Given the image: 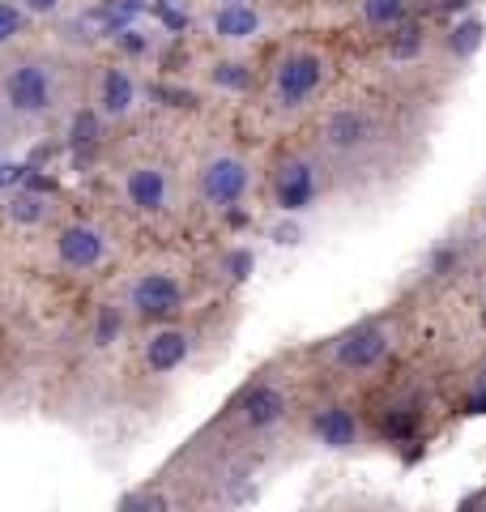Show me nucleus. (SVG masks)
Here are the masks:
<instances>
[{
  "label": "nucleus",
  "instance_id": "1",
  "mask_svg": "<svg viewBox=\"0 0 486 512\" xmlns=\"http://www.w3.org/2000/svg\"><path fill=\"white\" fill-rule=\"evenodd\" d=\"M0 107L13 120H47L60 107V73L52 60L22 56L0 73Z\"/></svg>",
  "mask_w": 486,
  "mask_h": 512
},
{
  "label": "nucleus",
  "instance_id": "2",
  "mask_svg": "<svg viewBox=\"0 0 486 512\" xmlns=\"http://www.w3.org/2000/svg\"><path fill=\"white\" fill-rule=\"evenodd\" d=\"M324 77H329V60L316 47H286L269 69V99L278 111H299L324 90Z\"/></svg>",
  "mask_w": 486,
  "mask_h": 512
},
{
  "label": "nucleus",
  "instance_id": "3",
  "mask_svg": "<svg viewBox=\"0 0 486 512\" xmlns=\"http://www.w3.org/2000/svg\"><path fill=\"white\" fill-rule=\"evenodd\" d=\"M248 188H252V167L243 154L218 150V154H209L197 171V192L209 210H235V205L248 197Z\"/></svg>",
  "mask_w": 486,
  "mask_h": 512
},
{
  "label": "nucleus",
  "instance_id": "4",
  "mask_svg": "<svg viewBox=\"0 0 486 512\" xmlns=\"http://www.w3.org/2000/svg\"><path fill=\"white\" fill-rule=\"evenodd\" d=\"M320 146L337 158H354L376 146V116L363 107H333L320 124Z\"/></svg>",
  "mask_w": 486,
  "mask_h": 512
},
{
  "label": "nucleus",
  "instance_id": "5",
  "mask_svg": "<svg viewBox=\"0 0 486 512\" xmlns=\"http://www.w3.org/2000/svg\"><path fill=\"white\" fill-rule=\"evenodd\" d=\"M128 308L145 320H158V316H171L175 308L184 303V278L175 274V269H145L128 282Z\"/></svg>",
  "mask_w": 486,
  "mask_h": 512
},
{
  "label": "nucleus",
  "instance_id": "6",
  "mask_svg": "<svg viewBox=\"0 0 486 512\" xmlns=\"http://www.w3.org/2000/svg\"><path fill=\"white\" fill-rule=\"evenodd\" d=\"M388 350H393V338H388V329L380 320H363V325L346 329L342 338L333 342V363L342 367V372H371V367H380L388 359Z\"/></svg>",
  "mask_w": 486,
  "mask_h": 512
},
{
  "label": "nucleus",
  "instance_id": "7",
  "mask_svg": "<svg viewBox=\"0 0 486 512\" xmlns=\"http://www.w3.org/2000/svg\"><path fill=\"white\" fill-rule=\"evenodd\" d=\"M111 256V235L99 222H69L56 235V261L73 274H86V269H99Z\"/></svg>",
  "mask_w": 486,
  "mask_h": 512
},
{
  "label": "nucleus",
  "instance_id": "8",
  "mask_svg": "<svg viewBox=\"0 0 486 512\" xmlns=\"http://www.w3.org/2000/svg\"><path fill=\"white\" fill-rule=\"evenodd\" d=\"M120 197L137 214H167L171 210V171L158 163H133L120 175Z\"/></svg>",
  "mask_w": 486,
  "mask_h": 512
},
{
  "label": "nucleus",
  "instance_id": "9",
  "mask_svg": "<svg viewBox=\"0 0 486 512\" xmlns=\"http://www.w3.org/2000/svg\"><path fill=\"white\" fill-rule=\"evenodd\" d=\"M316 192H320V175L307 158H286L278 175H273V201H278L282 214H303L316 201Z\"/></svg>",
  "mask_w": 486,
  "mask_h": 512
},
{
  "label": "nucleus",
  "instance_id": "10",
  "mask_svg": "<svg viewBox=\"0 0 486 512\" xmlns=\"http://www.w3.org/2000/svg\"><path fill=\"white\" fill-rule=\"evenodd\" d=\"M286 393L278 389V384H269V380H256L248 384V389L239 393V402H235V419L248 427V431H269V427H278L286 419Z\"/></svg>",
  "mask_w": 486,
  "mask_h": 512
},
{
  "label": "nucleus",
  "instance_id": "11",
  "mask_svg": "<svg viewBox=\"0 0 486 512\" xmlns=\"http://www.w3.org/2000/svg\"><path fill=\"white\" fill-rule=\"evenodd\" d=\"M141 90H137V77L124 69V64H107L99 73V82H94V107L103 111L107 120H120L128 111L137 107Z\"/></svg>",
  "mask_w": 486,
  "mask_h": 512
},
{
  "label": "nucleus",
  "instance_id": "12",
  "mask_svg": "<svg viewBox=\"0 0 486 512\" xmlns=\"http://www.w3.org/2000/svg\"><path fill=\"white\" fill-rule=\"evenodd\" d=\"M261 26H265V13L248 5V0H231V5H222L214 13V35L222 43H248L261 35Z\"/></svg>",
  "mask_w": 486,
  "mask_h": 512
},
{
  "label": "nucleus",
  "instance_id": "13",
  "mask_svg": "<svg viewBox=\"0 0 486 512\" xmlns=\"http://www.w3.org/2000/svg\"><path fill=\"white\" fill-rule=\"evenodd\" d=\"M188 359V333L184 329H158L150 342H145V367L158 376L175 372Z\"/></svg>",
  "mask_w": 486,
  "mask_h": 512
},
{
  "label": "nucleus",
  "instance_id": "14",
  "mask_svg": "<svg viewBox=\"0 0 486 512\" xmlns=\"http://www.w3.org/2000/svg\"><path fill=\"white\" fill-rule=\"evenodd\" d=\"M312 431L320 436V444H329V448H350L354 440H359V423H354V414L346 406H324V410H316Z\"/></svg>",
  "mask_w": 486,
  "mask_h": 512
},
{
  "label": "nucleus",
  "instance_id": "15",
  "mask_svg": "<svg viewBox=\"0 0 486 512\" xmlns=\"http://www.w3.org/2000/svg\"><path fill=\"white\" fill-rule=\"evenodd\" d=\"M359 18L367 30L393 35L397 26L410 22V0H359Z\"/></svg>",
  "mask_w": 486,
  "mask_h": 512
},
{
  "label": "nucleus",
  "instance_id": "16",
  "mask_svg": "<svg viewBox=\"0 0 486 512\" xmlns=\"http://www.w3.org/2000/svg\"><path fill=\"white\" fill-rule=\"evenodd\" d=\"M482 39H486V22H482V18H465V22L452 26V35H448V52L465 60V56H474V52H478Z\"/></svg>",
  "mask_w": 486,
  "mask_h": 512
},
{
  "label": "nucleus",
  "instance_id": "17",
  "mask_svg": "<svg viewBox=\"0 0 486 512\" xmlns=\"http://www.w3.org/2000/svg\"><path fill=\"white\" fill-rule=\"evenodd\" d=\"M26 22H30V13L22 9V0H0V47L18 43Z\"/></svg>",
  "mask_w": 486,
  "mask_h": 512
},
{
  "label": "nucleus",
  "instance_id": "18",
  "mask_svg": "<svg viewBox=\"0 0 486 512\" xmlns=\"http://www.w3.org/2000/svg\"><path fill=\"white\" fill-rule=\"evenodd\" d=\"M214 82L226 90H248L252 86V69L243 60H218L214 64Z\"/></svg>",
  "mask_w": 486,
  "mask_h": 512
},
{
  "label": "nucleus",
  "instance_id": "19",
  "mask_svg": "<svg viewBox=\"0 0 486 512\" xmlns=\"http://www.w3.org/2000/svg\"><path fill=\"white\" fill-rule=\"evenodd\" d=\"M13 214H18V218H30V222H39L47 210H43V201H39V197H30V192H18V197H13Z\"/></svg>",
  "mask_w": 486,
  "mask_h": 512
},
{
  "label": "nucleus",
  "instance_id": "20",
  "mask_svg": "<svg viewBox=\"0 0 486 512\" xmlns=\"http://www.w3.org/2000/svg\"><path fill=\"white\" fill-rule=\"evenodd\" d=\"M22 9L30 13V18H52V13L64 9V0H22Z\"/></svg>",
  "mask_w": 486,
  "mask_h": 512
},
{
  "label": "nucleus",
  "instance_id": "21",
  "mask_svg": "<svg viewBox=\"0 0 486 512\" xmlns=\"http://www.w3.org/2000/svg\"><path fill=\"white\" fill-rule=\"evenodd\" d=\"M465 410H469V414H486V372L474 380V393H469Z\"/></svg>",
  "mask_w": 486,
  "mask_h": 512
},
{
  "label": "nucleus",
  "instance_id": "22",
  "mask_svg": "<svg viewBox=\"0 0 486 512\" xmlns=\"http://www.w3.org/2000/svg\"><path fill=\"white\" fill-rule=\"evenodd\" d=\"M222 5H231V0H222Z\"/></svg>",
  "mask_w": 486,
  "mask_h": 512
}]
</instances>
